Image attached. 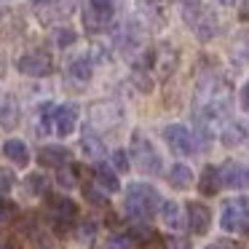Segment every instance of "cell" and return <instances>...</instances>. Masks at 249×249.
Returning a JSON list of instances; mask_svg holds the SVG:
<instances>
[{"label":"cell","mask_w":249,"mask_h":249,"mask_svg":"<svg viewBox=\"0 0 249 249\" xmlns=\"http://www.w3.org/2000/svg\"><path fill=\"white\" fill-rule=\"evenodd\" d=\"M161 193H158L153 185L147 182H131L129 188H126V214H129V220L134 222H147L153 214H156L158 209H161Z\"/></svg>","instance_id":"6da1fadb"},{"label":"cell","mask_w":249,"mask_h":249,"mask_svg":"<svg viewBox=\"0 0 249 249\" xmlns=\"http://www.w3.org/2000/svg\"><path fill=\"white\" fill-rule=\"evenodd\" d=\"M131 161H134V166L145 174H161V169H163L158 150L153 147V142L147 140L142 131H134V134H131Z\"/></svg>","instance_id":"7a4b0ae2"},{"label":"cell","mask_w":249,"mask_h":249,"mask_svg":"<svg viewBox=\"0 0 249 249\" xmlns=\"http://www.w3.org/2000/svg\"><path fill=\"white\" fill-rule=\"evenodd\" d=\"M220 228L225 233H247L249 231V212H247V204L241 198H231L222 204Z\"/></svg>","instance_id":"3957f363"},{"label":"cell","mask_w":249,"mask_h":249,"mask_svg":"<svg viewBox=\"0 0 249 249\" xmlns=\"http://www.w3.org/2000/svg\"><path fill=\"white\" fill-rule=\"evenodd\" d=\"M17 67H19V72H24L30 78H43V75L54 72V62L43 51H27V54H22L17 59Z\"/></svg>","instance_id":"277c9868"},{"label":"cell","mask_w":249,"mask_h":249,"mask_svg":"<svg viewBox=\"0 0 249 249\" xmlns=\"http://www.w3.org/2000/svg\"><path fill=\"white\" fill-rule=\"evenodd\" d=\"M49 212H51V220H54L56 231H67L72 222L78 220V206L72 198L67 196H54L49 201Z\"/></svg>","instance_id":"5b68a950"},{"label":"cell","mask_w":249,"mask_h":249,"mask_svg":"<svg viewBox=\"0 0 249 249\" xmlns=\"http://www.w3.org/2000/svg\"><path fill=\"white\" fill-rule=\"evenodd\" d=\"M163 140H166V145L172 147L174 153H179V156H190V153L196 150V137L190 134V129L182 124H169L166 129H163Z\"/></svg>","instance_id":"8992f818"},{"label":"cell","mask_w":249,"mask_h":249,"mask_svg":"<svg viewBox=\"0 0 249 249\" xmlns=\"http://www.w3.org/2000/svg\"><path fill=\"white\" fill-rule=\"evenodd\" d=\"M185 217H188V228L193 236H206L212 228V209L206 204H201V201H190L188 206H185Z\"/></svg>","instance_id":"52a82bcc"},{"label":"cell","mask_w":249,"mask_h":249,"mask_svg":"<svg viewBox=\"0 0 249 249\" xmlns=\"http://www.w3.org/2000/svg\"><path fill=\"white\" fill-rule=\"evenodd\" d=\"M110 19H113V6L89 3V8L83 11V27H86V33H102V30H107Z\"/></svg>","instance_id":"ba28073f"},{"label":"cell","mask_w":249,"mask_h":249,"mask_svg":"<svg viewBox=\"0 0 249 249\" xmlns=\"http://www.w3.org/2000/svg\"><path fill=\"white\" fill-rule=\"evenodd\" d=\"M75 126H78V107L72 102L59 105L54 113V131L59 137H70L75 131Z\"/></svg>","instance_id":"9c48e42d"},{"label":"cell","mask_w":249,"mask_h":249,"mask_svg":"<svg viewBox=\"0 0 249 249\" xmlns=\"http://www.w3.org/2000/svg\"><path fill=\"white\" fill-rule=\"evenodd\" d=\"M121 121V107L113 102H94L91 105V124L99 126V129H107V126H115Z\"/></svg>","instance_id":"30bf717a"},{"label":"cell","mask_w":249,"mask_h":249,"mask_svg":"<svg viewBox=\"0 0 249 249\" xmlns=\"http://www.w3.org/2000/svg\"><path fill=\"white\" fill-rule=\"evenodd\" d=\"M153 56H156V62H153V67L158 70V75H161V78H169L174 70H177L179 51H177V49H172L169 43L158 46V51H153Z\"/></svg>","instance_id":"8fae6325"},{"label":"cell","mask_w":249,"mask_h":249,"mask_svg":"<svg viewBox=\"0 0 249 249\" xmlns=\"http://www.w3.org/2000/svg\"><path fill=\"white\" fill-rule=\"evenodd\" d=\"M158 214H161L163 225L169 228V231H182V225H188V217L182 214V206L177 204V201H163L161 209H158Z\"/></svg>","instance_id":"7c38bea8"},{"label":"cell","mask_w":249,"mask_h":249,"mask_svg":"<svg viewBox=\"0 0 249 249\" xmlns=\"http://www.w3.org/2000/svg\"><path fill=\"white\" fill-rule=\"evenodd\" d=\"M3 156H6L14 166H22L24 169L30 163V147H27V142H24V140L11 137V140L3 142Z\"/></svg>","instance_id":"4fadbf2b"},{"label":"cell","mask_w":249,"mask_h":249,"mask_svg":"<svg viewBox=\"0 0 249 249\" xmlns=\"http://www.w3.org/2000/svg\"><path fill=\"white\" fill-rule=\"evenodd\" d=\"M220 174H222V185H225V188H233V190L249 182L247 166H241L238 161H225L220 166Z\"/></svg>","instance_id":"5bb4252c"},{"label":"cell","mask_w":249,"mask_h":249,"mask_svg":"<svg viewBox=\"0 0 249 249\" xmlns=\"http://www.w3.org/2000/svg\"><path fill=\"white\" fill-rule=\"evenodd\" d=\"M40 166H51V169H62L65 163H70V150L62 145H46L38 156Z\"/></svg>","instance_id":"9a60e30c"},{"label":"cell","mask_w":249,"mask_h":249,"mask_svg":"<svg viewBox=\"0 0 249 249\" xmlns=\"http://www.w3.org/2000/svg\"><path fill=\"white\" fill-rule=\"evenodd\" d=\"M94 179H97V185L105 193H118L121 190L118 174H115V169L107 166V163H97V166H94Z\"/></svg>","instance_id":"2e32d148"},{"label":"cell","mask_w":249,"mask_h":249,"mask_svg":"<svg viewBox=\"0 0 249 249\" xmlns=\"http://www.w3.org/2000/svg\"><path fill=\"white\" fill-rule=\"evenodd\" d=\"M19 121V105L11 94L0 91V126L3 129H14Z\"/></svg>","instance_id":"e0dca14e"},{"label":"cell","mask_w":249,"mask_h":249,"mask_svg":"<svg viewBox=\"0 0 249 249\" xmlns=\"http://www.w3.org/2000/svg\"><path fill=\"white\" fill-rule=\"evenodd\" d=\"M222 188V174H220V166H204L198 177V190L204 196H217Z\"/></svg>","instance_id":"ac0fdd59"},{"label":"cell","mask_w":249,"mask_h":249,"mask_svg":"<svg viewBox=\"0 0 249 249\" xmlns=\"http://www.w3.org/2000/svg\"><path fill=\"white\" fill-rule=\"evenodd\" d=\"M166 182L172 185L174 190H188L193 185V169L188 163H174L166 172Z\"/></svg>","instance_id":"d6986e66"},{"label":"cell","mask_w":249,"mask_h":249,"mask_svg":"<svg viewBox=\"0 0 249 249\" xmlns=\"http://www.w3.org/2000/svg\"><path fill=\"white\" fill-rule=\"evenodd\" d=\"M249 137V129H247V124H228L225 129H222V134H220V142L225 147H236V145H241L244 140Z\"/></svg>","instance_id":"ffe728a7"},{"label":"cell","mask_w":249,"mask_h":249,"mask_svg":"<svg viewBox=\"0 0 249 249\" xmlns=\"http://www.w3.org/2000/svg\"><path fill=\"white\" fill-rule=\"evenodd\" d=\"M81 147H83V153H86V158H94V161H99V158L105 156L102 140H99V137L94 134L91 129H83V134H81Z\"/></svg>","instance_id":"44dd1931"},{"label":"cell","mask_w":249,"mask_h":249,"mask_svg":"<svg viewBox=\"0 0 249 249\" xmlns=\"http://www.w3.org/2000/svg\"><path fill=\"white\" fill-rule=\"evenodd\" d=\"M70 78L78 83H89L91 81V59L89 56H78L70 62Z\"/></svg>","instance_id":"7402d4cb"},{"label":"cell","mask_w":249,"mask_h":249,"mask_svg":"<svg viewBox=\"0 0 249 249\" xmlns=\"http://www.w3.org/2000/svg\"><path fill=\"white\" fill-rule=\"evenodd\" d=\"M24 185H27V190L33 196H46L49 193V179H46L43 172H33L24 177Z\"/></svg>","instance_id":"603a6c76"},{"label":"cell","mask_w":249,"mask_h":249,"mask_svg":"<svg viewBox=\"0 0 249 249\" xmlns=\"http://www.w3.org/2000/svg\"><path fill=\"white\" fill-rule=\"evenodd\" d=\"M54 102H43L38 110V124H40V134H49V131H54Z\"/></svg>","instance_id":"cb8c5ba5"},{"label":"cell","mask_w":249,"mask_h":249,"mask_svg":"<svg viewBox=\"0 0 249 249\" xmlns=\"http://www.w3.org/2000/svg\"><path fill=\"white\" fill-rule=\"evenodd\" d=\"M94 233H97V222H94V220L78 222V238H81L83 244H86V241H94Z\"/></svg>","instance_id":"d4e9b609"},{"label":"cell","mask_w":249,"mask_h":249,"mask_svg":"<svg viewBox=\"0 0 249 249\" xmlns=\"http://www.w3.org/2000/svg\"><path fill=\"white\" fill-rule=\"evenodd\" d=\"M131 244H134V238H131V233H113L107 241L110 249H129Z\"/></svg>","instance_id":"484cf974"},{"label":"cell","mask_w":249,"mask_h":249,"mask_svg":"<svg viewBox=\"0 0 249 249\" xmlns=\"http://www.w3.org/2000/svg\"><path fill=\"white\" fill-rule=\"evenodd\" d=\"M54 40H56V46H59V49H67V46L75 43V33H72L70 27H59L54 33Z\"/></svg>","instance_id":"4316f807"},{"label":"cell","mask_w":249,"mask_h":249,"mask_svg":"<svg viewBox=\"0 0 249 249\" xmlns=\"http://www.w3.org/2000/svg\"><path fill=\"white\" fill-rule=\"evenodd\" d=\"M56 182H59V188H65V190L75 188V169H65V166H62L59 172H56Z\"/></svg>","instance_id":"83f0119b"},{"label":"cell","mask_w":249,"mask_h":249,"mask_svg":"<svg viewBox=\"0 0 249 249\" xmlns=\"http://www.w3.org/2000/svg\"><path fill=\"white\" fill-rule=\"evenodd\" d=\"M113 166H115V172H129V166H131V158H129V153L126 150H113Z\"/></svg>","instance_id":"f1b7e54d"},{"label":"cell","mask_w":249,"mask_h":249,"mask_svg":"<svg viewBox=\"0 0 249 249\" xmlns=\"http://www.w3.org/2000/svg\"><path fill=\"white\" fill-rule=\"evenodd\" d=\"M83 196H86V201H89V204H94V206H107V198H105L97 188H91V185L83 188Z\"/></svg>","instance_id":"f546056e"},{"label":"cell","mask_w":249,"mask_h":249,"mask_svg":"<svg viewBox=\"0 0 249 249\" xmlns=\"http://www.w3.org/2000/svg\"><path fill=\"white\" fill-rule=\"evenodd\" d=\"M14 212H17L14 201H8L6 196H0V222H8L14 217Z\"/></svg>","instance_id":"4dcf8cb0"},{"label":"cell","mask_w":249,"mask_h":249,"mask_svg":"<svg viewBox=\"0 0 249 249\" xmlns=\"http://www.w3.org/2000/svg\"><path fill=\"white\" fill-rule=\"evenodd\" d=\"M169 249H190V241L182 236H172L169 238Z\"/></svg>","instance_id":"1f68e13d"},{"label":"cell","mask_w":249,"mask_h":249,"mask_svg":"<svg viewBox=\"0 0 249 249\" xmlns=\"http://www.w3.org/2000/svg\"><path fill=\"white\" fill-rule=\"evenodd\" d=\"M11 185H14V179H11V174H8V172H0V196L6 193V190H8V188H11Z\"/></svg>","instance_id":"d6a6232c"},{"label":"cell","mask_w":249,"mask_h":249,"mask_svg":"<svg viewBox=\"0 0 249 249\" xmlns=\"http://www.w3.org/2000/svg\"><path fill=\"white\" fill-rule=\"evenodd\" d=\"M241 107L249 113V81L244 83V89H241Z\"/></svg>","instance_id":"836d02e7"},{"label":"cell","mask_w":249,"mask_h":249,"mask_svg":"<svg viewBox=\"0 0 249 249\" xmlns=\"http://www.w3.org/2000/svg\"><path fill=\"white\" fill-rule=\"evenodd\" d=\"M140 249H166L161 241H156V238H150V241H142V247Z\"/></svg>","instance_id":"e575fe53"},{"label":"cell","mask_w":249,"mask_h":249,"mask_svg":"<svg viewBox=\"0 0 249 249\" xmlns=\"http://www.w3.org/2000/svg\"><path fill=\"white\" fill-rule=\"evenodd\" d=\"M238 19L249 22V0H244V3H241V11H238Z\"/></svg>","instance_id":"d590c367"},{"label":"cell","mask_w":249,"mask_h":249,"mask_svg":"<svg viewBox=\"0 0 249 249\" xmlns=\"http://www.w3.org/2000/svg\"><path fill=\"white\" fill-rule=\"evenodd\" d=\"M0 249H19V247L11 241V238H0Z\"/></svg>","instance_id":"8d00e7d4"},{"label":"cell","mask_w":249,"mask_h":249,"mask_svg":"<svg viewBox=\"0 0 249 249\" xmlns=\"http://www.w3.org/2000/svg\"><path fill=\"white\" fill-rule=\"evenodd\" d=\"M182 6L185 8H196V6H198V0H182Z\"/></svg>","instance_id":"74e56055"},{"label":"cell","mask_w":249,"mask_h":249,"mask_svg":"<svg viewBox=\"0 0 249 249\" xmlns=\"http://www.w3.org/2000/svg\"><path fill=\"white\" fill-rule=\"evenodd\" d=\"M206 249H231V247H225V244H214V247H206Z\"/></svg>","instance_id":"f35d334b"},{"label":"cell","mask_w":249,"mask_h":249,"mask_svg":"<svg viewBox=\"0 0 249 249\" xmlns=\"http://www.w3.org/2000/svg\"><path fill=\"white\" fill-rule=\"evenodd\" d=\"M217 3H222V6H233L236 0H217Z\"/></svg>","instance_id":"ab89813d"},{"label":"cell","mask_w":249,"mask_h":249,"mask_svg":"<svg viewBox=\"0 0 249 249\" xmlns=\"http://www.w3.org/2000/svg\"><path fill=\"white\" fill-rule=\"evenodd\" d=\"M0 19H3V11H0Z\"/></svg>","instance_id":"60d3db41"},{"label":"cell","mask_w":249,"mask_h":249,"mask_svg":"<svg viewBox=\"0 0 249 249\" xmlns=\"http://www.w3.org/2000/svg\"><path fill=\"white\" fill-rule=\"evenodd\" d=\"M247 177H249V169H247Z\"/></svg>","instance_id":"b9f144b4"}]
</instances>
